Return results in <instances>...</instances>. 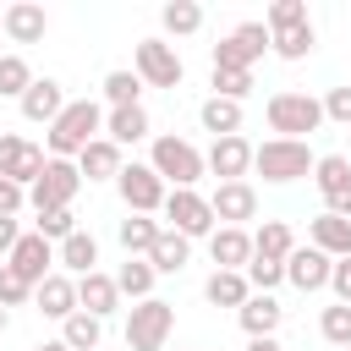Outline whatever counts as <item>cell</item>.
<instances>
[{"instance_id":"obj_5","label":"cell","mask_w":351,"mask_h":351,"mask_svg":"<svg viewBox=\"0 0 351 351\" xmlns=\"http://www.w3.org/2000/svg\"><path fill=\"white\" fill-rule=\"evenodd\" d=\"M159 219H165L170 230H181L186 241H208V236L219 230V219H214V203H208L197 186H176V192L165 197Z\"/></svg>"},{"instance_id":"obj_49","label":"cell","mask_w":351,"mask_h":351,"mask_svg":"<svg viewBox=\"0 0 351 351\" xmlns=\"http://www.w3.org/2000/svg\"><path fill=\"white\" fill-rule=\"evenodd\" d=\"M5 329H11V313H5V307H0V335H5Z\"/></svg>"},{"instance_id":"obj_12","label":"cell","mask_w":351,"mask_h":351,"mask_svg":"<svg viewBox=\"0 0 351 351\" xmlns=\"http://www.w3.org/2000/svg\"><path fill=\"white\" fill-rule=\"evenodd\" d=\"M44 165H49V154H44L38 143H27V137H16V132H0V176H5V181L33 186V181L44 176Z\"/></svg>"},{"instance_id":"obj_30","label":"cell","mask_w":351,"mask_h":351,"mask_svg":"<svg viewBox=\"0 0 351 351\" xmlns=\"http://www.w3.org/2000/svg\"><path fill=\"white\" fill-rule=\"evenodd\" d=\"M197 126H203L208 137H241V104L208 93V99L197 104Z\"/></svg>"},{"instance_id":"obj_26","label":"cell","mask_w":351,"mask_h":351,"mask_svg":"<svg viewBox=\"0 0 351 351\" xmlns=\"http://www.w3.org/2000/svg\"><path fill=\"white\" fill-rule=\"evenodd\" d=\"M49 33V16H44V5H33V0H16V5H5V38L11 44H38Z\"/></svg>"},{"instance_id":"obj_34","label":"cell","mask_w":351,"mask_h":351,"mask_svg":"<svg viewBox=\"0 0 351 351\" xmlns=\"http://www.w3.org/2000/svg\"><path fill=\"white\" fill-rule=\"evenodd\" d=\"M104 104L110 110H126V104H143V77L132 71V66H115V71H104Z\"/></svg>"},{"instance_id":"obj_9","label":"cell","mask_w":351,"mask_h":351,"mask_svg":"<svg viewBox=\"0 0 351 351\" xmlns=\"http://www.w3.org/2000/svg\"><path fill=\"white\" fill-rule=\"evenodd\" d=\"M82 192V170L77 159H49L44 176L27 186V208L33 214H49V208H71V197Z\"/></svg>"},{"instance_id":"obj_14","label":"cell","mask_w":351,"mask_h":351,"mask_svg":"<svg viewBox=\"0 0 351 351\" xmlns=\"http://www.w3.org/2000/svg\"><path fill=\"white\" fill-rule=\"evenodd\" d=\"M208 203H214V219H219V225L247 230V219H258V192H252V181H219V186L208 192Z\"/></svg>"},{"instance_id":"obj_44","label":"cell","mask_w":351,"mask_h":351,"mask_svg":"<svg viewBox=\"0 0 351 351\" xmlns=\"http://www.w3.org/2000/svg\"><path fill=\"white\" fill-rule=\"evenodd\" d=\"M324 121H335V126H351V82L324 93Z\"/></svg>"},{"instance_id":"obj_40","label":"cell","mask_w":351,"mask_h":351,"mask_svg":"<svg viewBox=\"0 0 351 351\" xmlns=\"http://www.w3.org/2000/svg\"><path fill=\"white\" fill-rule=\"evenodd\" d=\"M33 230H38L44 241H55V247H60V241H66V236H77L82 225H77V214H71V208H49V214H33Z\"/></svg>"},{"instance_id":"obj_32","label":"cell","mask_w":351,"mask_h":351,"mask_svg":"<svg viewBox=\"0 0 351 351\" xmlns=\"http://www.w3.org/2000/svg\"><path fill=\"white\" fill-rule=\"evenodd\" d=\"M154 280H159V274H154L148 258H126V263L115 269V291H121V302H126V296H132V302H148V296H154Z\"/></svg>"},{"instance_id":"obj_36","label":"cell","mask_w":351,"mask_h":351,"mask_svg":"<svg viewBox=\"0 0 351 351\" xmlns=\"http://www.w3.org/2000/svg\"><path fill=\"white\" fill-rule=\"evenodd\" d=\"M159 27H165L170 38H192V33L203 27V5H197V0H170V5L159 11Z\"/></svg>"},{"instance_id":"obj_23","label":"cell","mask_w":351,"mask_h":351,"mask_svg":"<svg viewBox=\"0 0 351 351\" xmlns=\"http://www.w3.org/2000/svg\"><path fill=\"white\" fill-rule=\"evenodd\" d=\"M280 318H285V307H280L274 296H263V291H252V296H247V307L236 313V324H241V335H247V340L280 335Z\"/></svg>"},{"instance_id":"obj_48","label":"cell","mask_w":351,"mask_h":351,"mask_svg":"<svg viewBox=\"0 0 351 351\" xmlns=\"http://www.w3.org/2000/svg\"><path fill=\"white\" fill-rule=\"evenodd\" d=\"M247 351H285L280 335H263V340H247Z\"/></svg>"},{"instance_id":"obj_13","label":"cell","mask_w":351,"mask_h":351,"mask_svg":"<svg viewBox=\"0 0 351 351\" xmlns=\"http://www.w3.org/2000/svg\"><path fill=\"white\" fill-rule=\"evenodd\" d=\"M5 269H16V274L38 291V285L55 274V241H44L38 230H22V241H16V247H11V258H5Z\"/></svg>"},{"instance_id":"obj_50","label":"cell","mask_w":351,"mask_h":351,"mask_svg":"<svg viewBox=\"0 0 351 351\" xmlns=\"http://www.w3.org/2000/svg\"><path fill=\"white\" fill-rule=\"evenodd\" d=\"M0 33H5V11H0Z\"/></svg>"},{"instance_id":"obj_10","label":"cell","mask_w":351,"mask_h":351,"mask_svg":"<svg viewBox=\"0 0 351 351\" xmlns=\"http://www.w3.org/2000/svg\"><path fill=\"white\" fill-rule=\"evenodd\" d=\"M115 192H121L126 214H159V208H165V197H170V186L154 176V165H137V159L115 176Z\"/></svg>"},{"instance_id":"obj_8","label":"cell","mask_w":351,"mask_h":351,"mask_svg":"<svg viewBox=\"0 0 351 351\" xmlns=\"http://www.w3.org/2000/svg\"><path fill=\"white\" fill-rule=\"evenodd\" d=\"M132 71L143 77V88H181L186 60L176 55L170 38H137V49H132Z\"/></svg>"},{"instance_id":"obj_45","label":"cell","mask_w":351,"mask_h":351,"mask_svg":"<svg viewBox=\"0 0 351 351\" xmlns=\"http://www.w3.org/2000/svg\"><path fill=\"white\" fill-rule=\"evenodd\" d=\"M22 208H27V186H16V181H5V176H0V214H5V219H16Z\"/></svg>"},{"instance_id":"obj_19","label":"cell","mask_w":351,"mask_h":351,"mask_svg":"<svg viewBox=\"0 0 351 351\" xmlns=\"http://www.w3.org/2000/svg\"><path fill=\"white\" fill-rule=\"evenodd\" d=\"M208 258H214V269H247L252 263V230H236V225H219L214 236H208Z\"/></svg>"},{"instance_id":"obj_2","label":"cell","mask_w":351,"mask_h":351,"mask_svg":"<svg viewBox=\"0 0 351 351\" xmlns=\"http://www.w3.org/2000/svg\"><path fill=\"white\" fill-rule=\"evenodd\" d=\"M148 165H154V176H159L170 192H176V186H197V181L208 176L203 148L186 143V137H176V132H159V137L148 143Z\"/></svg>"},{"instance_id":"obj_6","label":"cell","mask_w":351,"mask_h":351,"mask_svg":"<svg viewBox=\"0 0 351 351\" xmlns=\"http://www.w3.org/2000/svg\"><path fill=\"white\" fill-rule=\"evenodd\" d=\"M170 329H176V307L165 296H148V302L126 307V351H165Z\"/></svg>"},{"instance_id":"obj_31","label":"cell","mask_w":351,"mask_h":351,"mask_svg":"<svg viewBox=\"0 0 351 351\" xmlns=\"http://www.w3.org/2000/svg\"><path fill=\"white\" fill-rule=\"evenodd\" d=\"M148 263H154V274H181V269L192 263V241H186L181 230H170V225H165V236L154 241Z\"/></svg>"},{"instance_id":"obj_7","label":"cell","mask_w":351,"mask_h":351,"mask_svg":"<svg viewBox=\"0 0 351 351\" xmlns=\"http://www.w3.org/2000/svg\"><path fill=\"white\" fill-rule=\"evenodd\" d=\"M269 49H274V38H269L263 22H236V27L214 44V66H225V71H252Z\"/></svg>"},{"instance_id":"obj_27","label":"cell","mask_w":351,"mask_h":351,"mask_svg":"<svg viewBox=\"0 0 351 351\" xmlns=\"http://www.w3.org/2000/svg\"><path fill=\"white\" fill-rule=\"evenodd\" d=\"M159 236H165V225H159L154 214H126V219L115 225V241L126 247V258H148Z\"/></svg>"},{"instance_id":"obj_24","label":"cell","mask_w":351,"mask_h":351,"mask_svg":"<svg viewBox=\"0 0 351 351\" xmlns=\"http://www.w3.org/2000/svg\"><path fill=\"white\" fill-rule=\"evenodd\" d=\"M77 170H82V181H115V176L126 170V154H121L110 137H99V143H88V148L77 154Z\"/></svg>"},{"instance_id":"obj_11","label":"cell","mask_w":351,"mask_h":351,"mask_svg":"<svg viewBox=\"0 0 351 351\" xmlns=\"http://www.w3.org/2000/svg\"><path fill=\"white\" fill-rule=\"evenodd\" d=\"M313 186L324 192V214L351 219V159H346V154H318V165H313Z\"/></svg>"},{"instance_id":"obj_41","label":"cell","mask_w":351,"mask_h":351,"mask_svg":"<svg viewBox=\"0 0 351 351\" xmlns=\"http://www.w3.org/2000/svg\"><path fill=\"white\" fill-rule=\"evenodd\" d=\"M241 274H247V285H252V291H263V296H274V291L285 285V263H269V258H252Z\"/></svg>"},{"instance_id":"obj_46","label":"cell","mask_w":351,"mask_h":351,"mask_svg":"<svg viewBox=\"0 0 351 351\" xmlns=\"http://www.w3.org/2000/svg\"><path fill=\"white\" fill-rule=\"evenodd\" d=\"M329 291H335V302H346V307H351V258H335V274H329Z\"/></svg>"},{"instance_id":"obj_15","label":"cell","mask_w":351,"mask_h":351,"mask_svg":"<svg viewBox=\"0 0 351 351\" xmlns=\"http://www.w3.org/2000/svg\"><path fill=\"white\" fill-rule=\"evenodd\" d=\"M329 274H335V258H329V252H318V247H296V252L285 258V280H291L302 296L329 291Z\"/></svg>"},{"instance_id":"obj_42","label":"cell","mask_w":351,"mask_h":351,"mask_svg":"<svg viewBox=\"0 0 351 351\" xmlns=\"http://www.w3.org/2000/svg\"><path fill=\"white\" fill-rule=\"evenodd\" d=\"M296 22H307V5H302V0H274V5L263 11V27H269V33L296 27Z\"/></svg>"},{"instance_id":"obj_18","label":"cell","mask_w":351,"mask_h":351,"mask_svg":"<svg viewBox=\"0 0 351 351\" xmlns=\"http://www.w3.org/2000/svg\"><path fill=\"white\" fill-rule=\"evenodd\" d=\"M71 99H66V88L55 82V77H38L27 93H22V121H33V126H49L60 110H66Z\"/></svg>"},{"instance_id":"obj_22","label":"cell","mask_w":351,"mask_h":351,"mask_svg":"<svg viewBox=\"0 0 351 351\" xmlns=\"http://www.w3.org/2000/svg\"><path fill=\"white\" fill-rule=\"evenodd\" d=\"M33 302H38V313H44V318H55V324H66V318L77 313V280L55 269V274H49V280H44V285L33 291Z\"/></svg>"},{"instance_id":"obj_43","label":"cell","mask_w":351,"mask_h":351,"mask_svg":"<svg viewBox=\"0 0 351 351\" xmlns=\"http://www.w3.org/2000/svg\"><path fill=\"white\" fill-rule=\"evenodd\" d=\"M22 302H33V285H27L16 269H5V263H0V307L11 313V307H22Z\"/></svg>"},{"instance_id":"obj_1","label":"cell","mask_w":351,"mask_h":351,"mask_svg":"<svg viewBox=\"0 0 351 351\" xmlns=\"http://www.w3.org/2000/svg\"><path fill=\"white\" fill-rule=\"evenodd\" d=\"M104 137V104L99 99H71L49 126H44V154L49 159H77L88 143Z\"/></svg>"},{"instance_id":"obj_21","label":"cell","mask_w":351,"mask_h":351,"mask_svg":"<svg viewBox=\"0 0 351 351\" xmlns=\"http://www.w3.org/2000/svg\"><path fill=\"white\" fill-rule=\"evenodd\" d=\"M55 269H60V274H71V280L93 274V269H99V241H93V230L66 236V241L55 247Z\"/></svg>"},{"instance_id":"obj_28","label":"cell","mask_w":351,"mask_h":351,"mask_svg":"<svg viewBox=\"0 0 351 351\" xmlns=\"http://www.w3.org/2000/svg\"><path fill=\"white\" fill-rule=\"evenodd\" d=\"M302 241H296V230L285 225V219H263L258 230H252V258H269V263H285L291 252H296Z\"/></svg>"},{"instance_id":"obj_35","label":"cell","mask_w":351,"mask_h":351,"mask_svg":"<svg viewBox=\"0 0 351 351\" xmlns=\"http://www.w3.org/2000/svg\"><path fill=\"white\" fill-rule=\"evenodd\" d=\"M60 340L71 346V351H99V340H104V318H93V313H71L66 324H60Z\"/></svg>"},{"instance_id":"obj_17","label":"cell","mask_w":351,"mask_h":351,"mask_svg":"<svg viewBox=\"0 0 351 351\" xmlns=\"http://www.w3.org/2000/svg\"><path fill=\"white\" fill-rule=\"evenodd\" d=\"M104 137L115 148H132V143H154V121L143 104H126V110H104Z\"/></svg>"},{"instance_id":"obj_38","label":"cell","mask_w":351,"mask_h":351,"mask_svg":"<svg viewBox=\"0 0 351 351\" xmlns=\"http://www.w3.org/2000/svg\"><path fill=\"white\" fill-rule=\"evenodd\" d=\"M318 335H324L335 351H346V346H351V307H346V302H329V307L318 313Z\"/></svg>"},{"instance_id":"obj_37","label":"cell","mask_w":351,"mask_h":351,"mask_svg":"<svg viewBox=\"0 0 351 351\" xmlns=\"http://www.w3.org/2000/svg\"><path fill=\"white\" fill-rule=\"evenodd\" d=\"M33 82H38V77H33L27 55H0V99H16V104H22V93H27Z\"/></svg>"},{"instance_id":"obj_47","label":"cell","mask_w":351,"mask_h":351,"mask_svg":"<svg viewBox=\"0 0 351 351\" xmlns=\"http://www.w3.org/2000/svg\"><path fill=\"white\" fill-rule=\"evenodd\" d=\"M16 241H22V225H16V219H5V214H0V263H5V258H11V247H16Z\"/></svg>"},{"instance_id":"obj_33","label":"cell","mask_w":351,"mask_h":351,"mask_svg":"<svg viewBox=\"0 0 351 351\" xmlns=\"http://www.w3.org/2000/svg\"><path fill=\"white\" fill-rule=\"evenodd\" d=\"M269 38H274V49H269V55H280V60H307V55L318 49V27H313V22L280 27V33H269Z\"/></svg>"},{"instance_id":"obj_25","label":"cell","mask_w":351,"mask_h":351,"mask_svg":"<svg viewBox=\"0 0 351 351\" xmlns=\"http://www.w3.org/2000/svg\"><path fill=\"white\" fill-rule=\"evenodd\" d=\"M307 247H318L329 258H351V219H340V214L307 219Z\"/></svg>"},{"instance_id":"obj_16","label":"cell","mask_w":351,"mask_h":351,"mask_svg":"<svg viewBox=\"0 0 351 351\" xmlns=\"http://www.w3.org/2000/svg\"><path fill=\"white\" fill-rule=\"evenodd\" d=\"M203 165H208V176H219V181H247V170H252V143H247V137H214L208 154H203Z\"/></svg>"},{"instance_id":"obj_39","label":"cell","mask_w":351,"mask_h":351,"mask_svg":"<svg viewBox=\"0 0 351 351\" xmlns=\"http://www.w3.org/2000/svg\"><path fill=\"white\" fill-rule=\"evenodd\" d=\"M208 88H214V99L241 104V99L252 93V71H225V66H214V71H208Z\"/></svg>"},{"instance_id":"obj_29","label":"cell","mask_w":351,"mask_h":351,"mask_svg":"<svg viewBox=\"0 0 351 351\" xmlns=\"http://www.w3.org/2000/svg\"><path fill=\"white\" fill-rule=\"evenodd\" d=\"M247 296H252V285H247V274H236V269H214L208 280H203V302L208 307H247Z\"/></svg>"},{"instance_id":"obj_4","label":"cell","mask_w":351,"mask_h":351,"mask_svg":"<svg viewBox=\"0 0 351 351\" xmlns=\"http://www.w3.org/2000/svg\"><path fill=\"white\" fill-rule=\"evenodd\" d=\"M263 121H269V132H274V137H296V143H307V137L324 126V99L296 93V88H280V93H269Z\"/></svg>"},{"instance_id":"obj_20","label":"cell","mask_w":351,"mask_h":351,"mask_svg":"<svg viewBox=\"0 0 351 351\" xmlns=\"http://www.w3.org/2000/svg\"><path fill=\"white\" fill-rule=\"evenodd\" d=\"M77 307H82V313H93V318H110V313H121L115 274H104V269L82 274V280H77Z\"/></svg>"},{"instance_id":"obj_3","label":"cell","mask_w":351,"mask_h":351,"mask_svg":"<svg viewBox=\"0 0 351 351\" xmlns=\"http://www.w3.org/2000/svg\"><path fill=\"white\" fill-rule=\"evenodd\" d=\"M313 165H318L313 143H296V137H263V143L252 148V170H258L269 186H291V181L313 176Z\"/></svg>"}]
</instances>
